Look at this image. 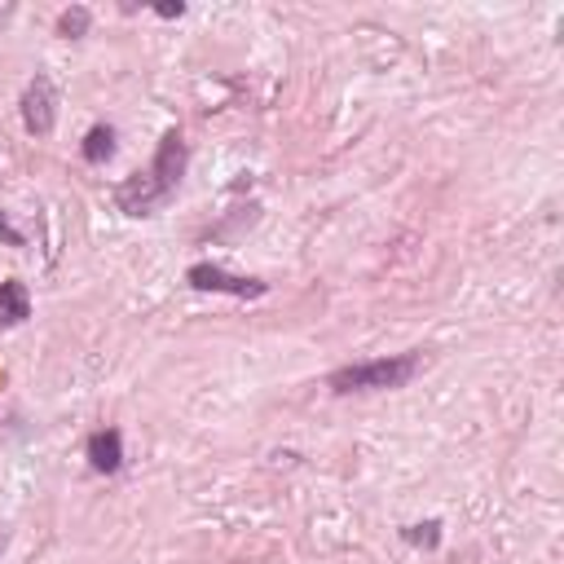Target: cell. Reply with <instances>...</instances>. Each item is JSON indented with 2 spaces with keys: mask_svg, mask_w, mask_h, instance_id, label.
<instances>
[{
  "mask_svg": "<svg viewBox=\"0 0 564 564\" xmlns=\"http://www.w3.org/2000/svg\"><path fill=\"white\" fill-rule=\"evenodd\" d=\"M84 449H88V468L101 472V477H116V472L124 468V436H120L116 428L93 432Z\"/></svg>",
  "mask_w": 564,
  "mask_h": 564,
  "instance_id": "5",
  "label": "cell"
},
{
  "mask_svg": "<svg viewBox=\"0 0 564 564\" xmlns=\"http://www.w3.org/2000/svg\"><path fill=\"white\" fill-rule=\"evenodd\" d=\"M185 164H190V146H185L181 129H168L159 137V151H155L151 168H142L129 181H120V190H116L120 212L124 216H155L177 194V185L185 177Z\"/></svg>",
  "mask_w": 564,
  "mask_h": 564,
  "instance_id": "1",
  "label": "cell"
},
{
  "mask_svg": "<svg viewBox=\"0 0 564 564\" xmlns=\"http://www.w3.org/2000/svg\"><path fill=\"white\" fill-rule=\"evenodd\" d=\"M155 14H159V19H181V14H185V5H181V0H177V5L168 0V5H155Z\"/></svg>",
  "mask_w": 564,
  "mask_h": 564,
  "instance_id": "11",
  "label": "cell"
},
{
  "mask_svg": "<svg viewBox=\"0 0 564 564\" xmlns=\"http://www.w3.org/2000/svg\"><path fill=\"white\" fill-rule=\"evenodd\" d=\"M185 283L194 291H220V296H239V300H261L269 291V283L261 278H243V274H230V269H220V265H190L185 269Z\"/></svg>",
  "mask_w": 564,
  "mask_h": 564,
  "instance_id": "3",
  "label": "cell"
},
{
  "mask_svg": "<svg viewBox=\"0 0 564 564\" xmlns=\"http://www.w3.org/2000/svg\"><path fill=\"white\" fill-rule=\"evenodd\" d=\"M401 538L410 547H423V551H436L441 547V520H423V525H406Z\"/></svg>",
  "mask_w": 564,
  "mask_h": 564,
  "instance_id": "9",
  "label": "cell"
},
{
  "mask_svg": "<svg viewBox=\"0 0 564 564\" xmlns=\"http://www.w3.org/2000/svg\"><path fill=\"white\" fill-rule=\"evenodd\" d=\"M419 353H397V358H375V362H353L326 375L331 393H384V388H406L419 375Z\"/></svg>",
  "mask_w": 564,
  "mask_h": 564,
  "instance_id": "2",
  "label": "cell"
},
{
  "mask_svg": "<svg viewBox=\"0 0 564 564\" xmlns=\"http://www.w3.org/2000/svg\"><path fill=\"white\" fill-rule=\"evenodd\" d=\"M84 159L88 164H106L110 155H116V129H110V124H93L88 133H84Z\"/></svg>",
  "mask_w": 564,
  "mask_h": 564,
  "instance_id": "7",
  "label": "cell"
},
{
  "mask_svg": "<svg viewBox=\"0 0 564 564\" xmlns=\"http://www.w3.org/2000/svg\"><path fill=\"white\" fill-rule=\"evenodd\" d=\"M88 27H93V14H88L84 5H71V10L58 14V36H67V40L88 36Z\"/></svg>",
  "mask_w": 564,
  "mask_h": 564,
  "instance_id": "8",
  "label": "cell"
},
{
  "mask_svg": "<svg viewBox=\"0 0 564 564\" xmlns=\"http://www.w3.org/2000/svg\"><path fill=\"white\" fill-rule=\"evenodd\" d=\"M0 239H5L10 248H27V239H23L19 230H14V225H10V216H5V212H0Z\"/></svg>",
  "mask_w": 564,
  "mask_h": 564,
  "instance_id": "10",
  "label": "cell"
},
{
  "mask_svg": "<svg viewBox=\"0 0 564 564\" xmlns=\"http://www.w3.org/2000/svg\"><path fill=\"white\" fill-rule=\"evenodd\" d=\"M5 542H10V533H5V529H0V551H5Z\"/></svg>",
  "mask_w": 564,
  "mask_h": 564,
  "instance_id": "12",
  "label": "cell"
},
{
  "mask_svg": "<svg viewBox=\"0 0 564 564\" xmlns=\"http://www.w3.org/2000/svg\"><path fill=\"white\" fill-rule=\"evenodd\" d=\"M32 317V296L19 278H5L0 283V326H19Z\"/></svg>",
  "mask_w": 564,
  "mask_h": 564,
  "instance_id": "6",
  "label": "cell"
},
{
  "mask_svg": "<svg viewBox=\"0 0 564 564\" xmlns=\"http://www.w3.org/2000/svg\"><path fill=\"white\" fill-rule=\"evenodd\" d=\"M23 124L32 137H49L53 124H58V88L49 75H36L27 88H23Z\"/></svg>",
  "mask_w": 564,
  "mask_h": 564,
  "instance_id": "4",
  "label": "cell"
}]
</instances>
